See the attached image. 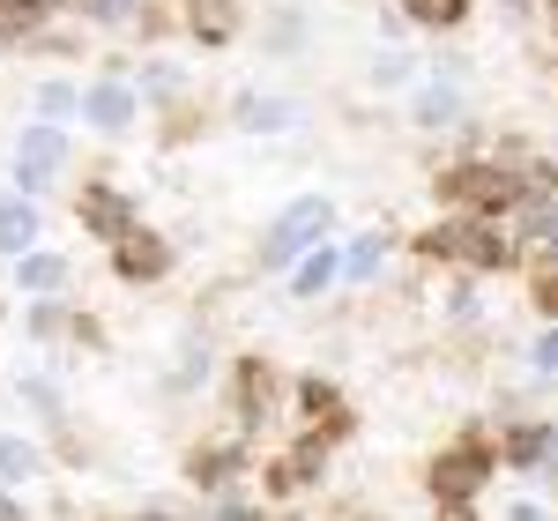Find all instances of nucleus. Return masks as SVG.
Wrapping results in <instances>:
<instances>
[{
    "label": "nucleus",
    "mask_w": 558,
    "mask_h": 521,
    "mask_svg": "<svg viewBox=\"0 0 558 521\" xmlns=\"http://www.w3.org/2000/svg\"><path fill=\"white\" fill-rule=\"evenodd\" d=\"M439 202L462 209V217H507L521 202V179L507 172V165H484V157H476V165H447V172H439Z\"/></svg>",
    "instance_id": "1"
},
{
    "label": "nucleus",
    "mask_w": 558,
    "mask_h": 521,
    "mask_svg": "<svg viewBox=\"0 0 558 521\" xmlns=\"http://www.w3.org/2000/svg\"><path fill=\"white\" fill-rule=\"evenodd\" d=\"M425 254L432 260H462V268H476V276H492V268L514 260V239L492 231V217H447L439 231H425Z\"/></svg>",
    "instance_id": "2"
},
{
    "label": "nucleus",
    "mask_w": 558,
    "mask_h": 521,
    "mask_svg": "<svg viewBox=\"0 0 558 521\" xmlns=\"http://www.w3.org/2000/svg\"><path fill=\"white\" fill-rule=\"evenodd\" d=\"M492 462H499V455H492L484 439H454V447H439L425 462V492L439 507H470L476 492L492 484Z\"/></svg>",
    "instance_id": "3"
},
{
    "label": "nucleus",
    "mask_w": 558,
    "mask_h": 521,
    "mask_svg": "<svg viewBox=\"0 0 558 521\" xmlns=\"http://www.w3.org/2000/svg\"><path fill=\"white\" fill-rule=\"evenodd\" d=\"M328 217H336V209H328L320 194H305V202H291V209H283V223L268 231V246H260V260H268V268H283V260H305V246H313V239L328 231Z\"/></svg>",
    "instance_id": "4"
},
{
    "label": "nucleus",
    "mask_w": 558,
    "mask_h": 521,
    "mask_svg": "<svg viewBox=\"0 0 558 521\" xmlns=\"http://www.w3.org/2000/svg\"><path fill=\"white\" fill-rule=\"evenodd\" d=\"M112 276H120V283H157V276H172V246H165L157 231L134 223L128 239L112 246Z\"/></svg>",
    "instance_id": "5"
},
{
    "label": "nucleus",
    "mask_w": 558,
    "mask_h": 521,
    "mask_svg": "<svg viewBox=\"0 0 558 521\" xmlns=\"http://www.w3.org/2000/svg\"><path fill=\"white\" fill-rule=\"evenodd\" d=\"M231 402H239V425L254 433L260 417L276 410V365H268V358H239V373H231Z\"/></svg>",
    "instance_id": "6"
},
{
    "label": "nucleus",
    "mask_w": 558,
    "mask_h": 521,
    "mask_svg": "<svg viewBox=\"0 0 558 521\" xmlns=\"http://www.w3.org/2000/svg\"><path fill=\"white\" fill-rule=\"evenodd\" d=\"M83 231L89 239H128L134 231V209H128V194H112V186H83Z\"/></svg>",
    "instance_id": "7"
},
{
    "label": "nucleus",
    "mask_w": 558,
    "mask_h": 521,
    "mask_svg": "<svg viewBox=\"0 0 558 521\" xmlns=\"http://www.w3.org/2000/svg\"><path fill=\"white\" fill-rule=\"evenodd\" d=\"M60 157H68V142H60V128H31V134H23V149H15V179H23V186L38 194L45 179L60 172Z\"/></svg>",
    "instance_id": "8"
},
{
    "label": "nucleus",
    "mask_w": 558,
    "mask_h": 521,
    "mask_svg": "<svg viewBox=\"0 0 558 521\" xmlns=\"http://www.w3.org/2000/svg\"><path fill=\"white\" fill-rule=\"evenodd\" d=\"M499 455H507L514 470H551L558 462V433L551 425H514V433L499 439Z\"/></svg>",
    "instance_id": "9"
},
{
    "label": "nucleus",
    "mask_w": 558,
    "mask_h": 521,
    "mask_svg": "<svg viewBox=\"0 0 558 521\" xmlns=\"http://www.w3.org/2000/svg\"><path fill=\"white\" fill-rule=\"evenodd\" d=\"M320 462H328V439L305 433L299 447H291V455H283L276 470H268V492H299V484H313V477H320Z\"/></svg>",
    "instance_id": "10"
},
{
    "label": "nucleus",
    "mask_w": 558,
    "mask_h": 521,
    "mask_svg": "<svg viewBox=\"0 0 558 521\" xmlns=\"http://www.w3.org/2000/svg\"><path fill=\"white\" fill-rule=\"evenodd\" d=\"M328 283H343V254H336V246H313V254L291 268V291H299V299H320Z\"/></svg>",
    "instance_id": "11"
},
{
    "label": "nucleus",
    "mask_w": 558,
    "mask_h": 521,
    "mask_svg": "<svg viewBox=\"0 0 558 521\" xmlns=\"http://www.w3.org/2000/svg\"><path fill=\"white\" fill-rule=\"evenodd\" d=\"M239 470H246V455H239V447H194V462H186V477L202 484V492H223Z\"/></svg>",
    "instance_id": "12"
},
{
    "label": "nucleus",
    "mask_w": 558,
    "mask_h": 521,
    "mask_svg": "<svg viewBox=\"0 0 558 521\" xmlns=\"http://www.w3.org/2000/svg\"><path fill=\"white\" fill-rule=\"evenodd\" d=\"M83 112H89V128H105V134H120L134 120V89H120V83H97L83 97Z\"/></svg>",
    "instance_id": "13"
},
{
    "label": "nucleus",
    "mask_w": 558,
    "mask_h": 521,
    "mask_svg": "<svg viewBox=\"0 0 558 521\" xmlns=\"http://www.w3.org/2000/svg\"><path fill=\"white\" fill-rule=\"evenodd\" d=\"M38 246V202H0V254H31Z\"/></svg>",
    "instance_id": "14"
},
{
    "label": "nucleus",
    "mask_w": 558,
    "mask_h": 521,
    "mask_svg": "<svg viewBox=\"0 0 558 521\" xmlns=\"http://www.w3.org/2000/svg\"><path fill=\"white\" fill-rule=\"evenodd\" d=\"M15 283H23L31 299H52V291H68V260L60 254H23L15 260Z\"/></svg>",
    "instance_id": "15"
},
{
    "label": "nucleus",
    "mask_w": 558,
    "mask_h": 521,
    "mask_svg": "<svg viewBox=\"0 0 558 521\" xmlns=\"http://www.w3.org/2000/svg\"><path fill=\"white\" fill-rule=\"evenodd\" d=\"M194 38L202 45H231L239 38V8H231V0H194Z\"/></svg>",
    "instance_id": "16"
},
{
    "label": "nucleus",
    "mask_w": 558,
    "mask_h": 521,
    "mask_svg": "<svg viewBox=\"0 0 558 521\" xmlns=\"http://www.w3.org/2000/svg\"><path fill=\"white\" fill-rule=\"evenodd\" d=\"M521 239H529V246L558 268V202H536V209L521 217Z\"/></svg>",
    "instance_id": "17"
},
{
    "label": "nucleus",
    "mask_w": 558,
    "mask_h": 521,
    "mask_svg": "<svg viewBox=\"0 0 558 521\" xmlns=\"http://www.w3.org/2000/svg\"><path fill=\"white\" fill-rule=\"evenodd\" d=\"M380 260H387V231H365V239L343 254V276H350V283H373V276H380Z\"/></svg>",
    "instance_id": "18"
},
{
    "label": "nucleus",
    "mask_w": 558,
    "mask_h": 521,
    "mask_svg": "<svg viewBox=\"0 0 558 521\" xmlns=\"http://www.w3.org/2000/svg\"><path fill=\"white\" fill-rule=\"evenodd\" d=\"M38 470V447L31 439H0V484H23Z\"/></svg>",
    "instance_id": "19"
},
{
    "label": "nucleus",
    "mask_w": 558,
    "mask_h": 521,
    "mask_svg": "<svg viewBox=\"0 0 558 521\" xmlns=\"http://www.w3.org/2000/svg\"><path fill=\"white\" fill-rule=\"evenodd\" d=\"M417 23H432V31H454L462 15H470V0H402Z\"/></svg>",
    "instance_id": "20"
},
{
    "label": "nucleus",
    "mask_w": 558,
    "mask_h": 521,
    "mask_svg": "<svg viewBox=\"0 0 558 521\" xmlns=\"http://www.w3.org/2000/svg\"><path fill=\"white\" fill-rule=\"evenodd\" d=\"M75 105H83V97H75L68 83H45V89H38V112H45V128H52V120H68Z\"/></svg>",
    "instance_id": "21"
},
{
    "label": "nucleus",
    "mask_w": 558,
    "mask_h": 521,
    "mask_svg": "<svg viewBox=\"0 0 558 521\" xmlns=\"http://www.w3.org/2000/svg\"><path fill=\"white\" fill-rule=\"evenodd\" d=\"M454 112H462V97H454V89H425V97H417V120H432V128H439V120H454Z\"/></svg>",
    "instance_id": "22"
},
{
    "label": "nucleus",
    "mask_w": 558,
    "mask_h": 521,
    "mask_svg": "<svg viewBox=\"0 0 558 521\" xmlns=\"http://www.w3.org/2000/svg\"><path fill=\"white\" fill-rule=\"evenodd\" d=\"M529 299H536V313H551V320H558V268H544V276L529 283Z\"/></svg>",
    "instance_id": "23"
},
{
    "label": "nucleus",
    "mask_w": 558,
    "mask_h": 521,
    "mask_svg": "<svg viewBox=\"0 0 558 521\" xmlns=\"http://www.w3.org/2000/svg\"><path fill=\"white\" fill-rule=\"evenodd\" d=\"M239 120H246V128H283V105H239Z\"/></svg>",
    "instance_id": "24"
},
{
    "label": "nucleus",
    "mask_w": 558,
    "mask_h": 521,
    "mask_svg": "<svg viewBox=\"0 0 558 521\" xmlns=\"http://www.w3.org/2000/svg\"><path fill=\"white\" fill-rule=\"evenodd\" d=\"M209 521H260L254 507H246V499H216V514Z\"/></svg>",
    "instance_id": "25"
},
{
    "label": "nucleus",
    "mask_w": 558,
    "mask_h": 521,
    "mask_svg": "<svg viewBox=\"0 0 558 521\" xmlns=\"http://www.w3.org/2000/svg\"><path fill=\"white\" fill-rule=\"evenodd\" d=\"M536 373H558V328H551V336H536Z\"/></svg>",
    "instance_id": "26"
},
{
    "label": "nucleus",
    "mask_w": 558,
    "mask_h": 521,
    "mask_svg": "<svg viewBox=\"0 0 558 521\" xmlns=\"http://www.w3.org/2000/svg\"><path fill=\"white\" fill-rule=\"evenodd\" d=\"M31 336H60V305H38L31 313Z\"/></svg>",
    "instance_id": "27"
},
{
    "label": "nucleus",
    "mask_w": 558,
    "mask_h": 521,
    "mask_svg": "<svg viewBox=\"0 0 558 521\" xmlns=\"http://www.w3.org/2000/svg\"><path fill=\"white\" fill-rule=\"evenodd\" d=\"M507 521H544V507H536V499H514V507H507Z\"/></svg>",
    "instance_id": "28"
},
{
    "label": "nucleus",
    "mask_w": 558,
    "mask_h": 521,
    "mask_svg": "<svg viewBox=\"0 0 558 521\" xmlns=\"http://www.w3.org/2000/svg\"><path fill=\"white\" fill-rule=\"evenodd\" d=\"M439 521H476V514L470 507H439Z\"/></svg>",
    "instance_id": "29"
},
{
    "label": "nucleus",
    "mask_w": 558,
    "mask_h": 521,
    "mask_svg": "<svg viewBox=\"0 0 558 521\" xmlns=\"http://www.w3.org/2000/svg\"><path fill=\"white\" fill-rule=\"evenodd\" d=\"M551 8H558V0H551Z\"/></svg>",
    "instance_id": "30"
}]
</instances>
